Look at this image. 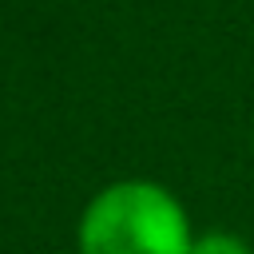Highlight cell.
Here are the masks:
<instances>
[{
  "instance_id": "6da1fadb",
  "label": "cell",
  "mask_w": 254,
  "mask_h": 254,
  "mask_svg": "<svg viewBox=\"0 0 254 254\" xmlns=\"http://www.w3.org/2000/svg\"><path fill=\"white\" fill-rule=\"evenodd\" d=\"M79 254H190V230L163 187L119 183L87 206Z\"/></svg>"
},
{
  "instance_id": "7a4b0ae2",
  "label": "cell",
  "mask_w": 254,
  "mask_h": 254,
  "mask_svg": "<svg viewBox=\"0 0 254 254\" xmlns=\"http://www.w3.org/2000/svg\"><path fill=\"white\" fill-rule=\"evenodd\" d=\"M190 254H250V250L230 234H206V238L190 242Z\"/></svg>"
}]
</instances>
